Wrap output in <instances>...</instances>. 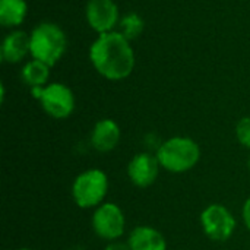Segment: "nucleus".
<instances>
[{"instance_id": "nucleus-1", "label": "nucleus", "mask_w": 250, "mask_h": 250, "mask_svg": "<svg viewBox=\"0 0 250 250\" xmlns=\"http://www.w3.org/2000/svg\"><path fill=\"white\" fill-rule=\"evenodd\" d=\"M89 60L107 81H123L135 69V51L119 31L98 35L89 47Z\"/></svg>"}, {"instance_id": "nucleus-2", "label": "nucleus", "mask_w": 250, "mask_h": 250, "mask_svg": "<svg viewBox=\"0 0 250 250\" xmlns=\"http://www.w3.org/2000/svg\"><path fill=\"white\" fill-rule=\"evenodd\" d=\"M155 155L163 170L183 174L195 168L201 161V146L189 136H173L158 146Z\"/></svg>"}, {"instance_id": "nucleus-3", "label": "nucleus", "mask_w": 250, "mask_h": 250, "mask_svg": "<svg viewBox=\"0 0 250 250\" xmlns=\"http://www.w3.org/2000/svg\"><path fill=\"white\" fill-rule=\"evenodd\" d=\"M31 57L53 67L67 50V37L54 22H40L29 34Z\"/></svg>"}, {"instance_id": "nucleus-4", "label": "nucleus", "mask_w": 250, "mask_h": 250, "mask_svg": "<svg viewBox=\"0 0 250 250\" xmlns=\"http://www.w3.org/2000/svg\"><path fill=\"white\" fill-rule=\"evenodd\" d=\"M70 193L73 202L81 209H95L105 202L108 176L101 168H88L75 177Z\"/></svg>"}, {"instance_id": "nucleus-5", "label": "nucleus", "mask_w": 250, "mask_h": 250, "mask_svg": "<svg viewBox=\"0 0 250 250\" xmlns=\"http://www.w3.org/2000/svg\"><path fill=\"white\" fill-rule=\"evenodd\" d=\"M31 95L40 101L45 114L53 119L63 120L75 111L76 100L72 89L62 82H51L45 86L31 88Z\"/></svg>"}, {"instance_id": "nucleus-6", "label": "nucleus", "mask_w": 250, "mask_h": 250, "mask_svg": "<svg viewBox=\"0 0 250 250\" xmlns=\"http://www.w3.org/2000/svg\"><path fill=\"white\" fill-rule=\"evenodd\" d=\"M204 234L212 242H227L233 237L237 221L233 212L223 204H211L199 215Z\"/></svg>"}, {"instance_id": "nucleus-7", "label": "nucleus", "mask_w": 250, "mask_h": 250, "mask_svg": "<svg viewBox=\"0 0 250 250\" xmlns=\"http://www.w3.org/2000/svg\"><path fill=\"white\" fill-rule=\"evenodd\" d=\"M91 226L100 239L105 242L120 240L126 231V217L117 204L104 202L94 209Z\"/></svg>"}, {"instance_id": "nucleus-8", "label": "nucleus", "mask_w": 250, "mask_h": 250, "mask_svg": "<svg viewBox=\"0 0 250 250\" xmlns=\"http://www.w3.org/2000/svg\"><path fill=\"white\" fill-rule=\"evenodd\" d=\"M86 22L98 35L116 31L120 22L119 6L114 0H89L85 7Z\"/></svg>"}, {"instance_id": "nucleus-9", "label": "nucleus", "mask_w": 250, "mask_h": 250, "mask_svg": "<svg viewBox=\"0 0 250 250\" xmlns=\"http://www.w3.org/2000/svg\"><path fill=\"white\" fill-rule=\"evenodd\" d=\"M160 161L152 152H138L127 164V177L133 186L146 189L152 186L160 176Z\"/></svg>"}, {"instance_id": "nucleus-10", "label": "nucleus", "mask_w": 250, "mask_h": 250, "mask_svg": "<svg viewBox=\"0 0 250 250\" xmlns=\"http://www.w3.org/2000/svg\"><path fill=\"white\" fill-rule=\"evenodd\" d=\"M122 138L120 126L113 119H101L98 120L91 130V146L98 152H111L117 148Z\"/></svg>"}, {"instance_id": "nucleus-11", "label": "nucleus", "mask_w": 250, "mask_h": 250, "mask_svg": "<svg viewBox=\"0 0 250 250\" xmlns=\"http://www.w3.org/2000/svg\"><path fill=\"white\" fill-rule=\"evenodd\" d=\"M31 56L29 34L21 29L9 32L0 45V59L4 63H19L26 56Z\"/></svg>"}, {"instance_id": "nucleus-12", "label": "nucleus", "mask_w": 250, "mask_h": 250, "mask_svg": "<svg viewBox=\"0 0 250 250\" xmlns=\"http://www.w3.org/2000/svg\"><path fill=\"white\" fill-rule=\"evenodd\" d=\"M130 250H167L164 234L151 226H138L127 236Z\"/></svg>"}, {"instance_id": "nucleus-13", "label": "nucleus", "mask_w": 250, "mask_h": 250, "mask_svg": "<svg viewBox=\"0 0 250 250\" xmlns=\"http://www.w3.org/2000/svg\"><path fill=\"white\" fill-rule=\"evenodd\" d=\"M28 15L25 0H0V25L4 28L19 26Z\"/></svg>"}, {"instance_id": "nucleus-14", "label": "nucleus", "mask_w": 250, "mask_h": 250, "mask_svg": "<svg viewBox=\"0 0 250 250\" xmlns=\"http://www.w3.org/2000/svg\"><path fill=\"white\" fill-rule=\"evenodd\" d=\"M48 78H50V66L35 59L25 63L21 70V79L29 88L45 86L48 83Z\"/></svg>"}, {"instance_id": "nucleus-15", "label": "nucleus", "mask_w": 250, "mask_h": 250, "mask_svg": "<svg viewBox=\"0 0 250 250\" xmlns=\"http://www.w3.org/2000/svg\"><path fill=\"white\" fill-rule=\"evenodd\" d=\"M144 28H145V22H144L142 16L138 15L136 12L126 13L125 16L120 18L119 32L122 35H125L129 41L138 38L144 32Z\"/></svg>"}, {"instance_id": "nucleus-16", "label": "nucleus", "mask_w": 250, "mask_h": 250, "mask_svg": "<svg viewBox=\"0 0 250 250\" xmlns=\"http://www.w3.org/2000/svg\"><path fill=\"white\" fill-rule=\"evenodd\" d=\"M234 133H236V138H237L239 144L243 148L250 149V116L242 117L237 122L236 129H234Z\"/></svg>"}, {"instance_id": "nucleus-17", "label": "nucleus", "mask_w": 250, "mask_h": 250, "mask_svg": "<svg viewBox=\"0 0 250 250\" xmlns=\"http://www.w3.org/2000/svg\"><path fill=\"white\" fill-rule=\"evenodd\" d=\"M242 220H243L246 229L250 231V196L245 201V204L242 207Z\"/></svg>"}, {"instance_id": "nucleus-18", "label": "nucleus", "mask_w": 250, "mask_h": 250, "mask_svg": "<svg viewBox=\"0 0 250 250\" xmlns=\"http://www.w3.org/2000/svg\"><path fill=\"white\" fill-rule=\"evenodd\" d=\"M104 250H130L127 242H122V240H113V242H107Z\"/></svg>"}, {"instance_id": "nucleus-19", "label": "nucleus", "mask_w": 250, "mask_h": 250, "mask_svg": "<svg viewBox=\"0 0 250 250\" xmlns=\"http://www.w3.org/2000/svg\"><path fill=\"white\" fill-rule=\"evenodd\" d=\"M248 167H249V171H250V155H249V158H248Z\"/></svg>"}, {"instance_id": "nucleus-20", "label": "nucleus", "mask_w": 250, "mask_h": 250, "mask_svg": "<svg viewBox=\"0 0 250 250\" xmlns=\"http://www.w3.org/2000/svg\"><path fill=\"white\" fill-rule=\"evenodd\" d=\"M16 250H32V249H29V248H21V249H16Z\"/></svg>"}]
</instances>
